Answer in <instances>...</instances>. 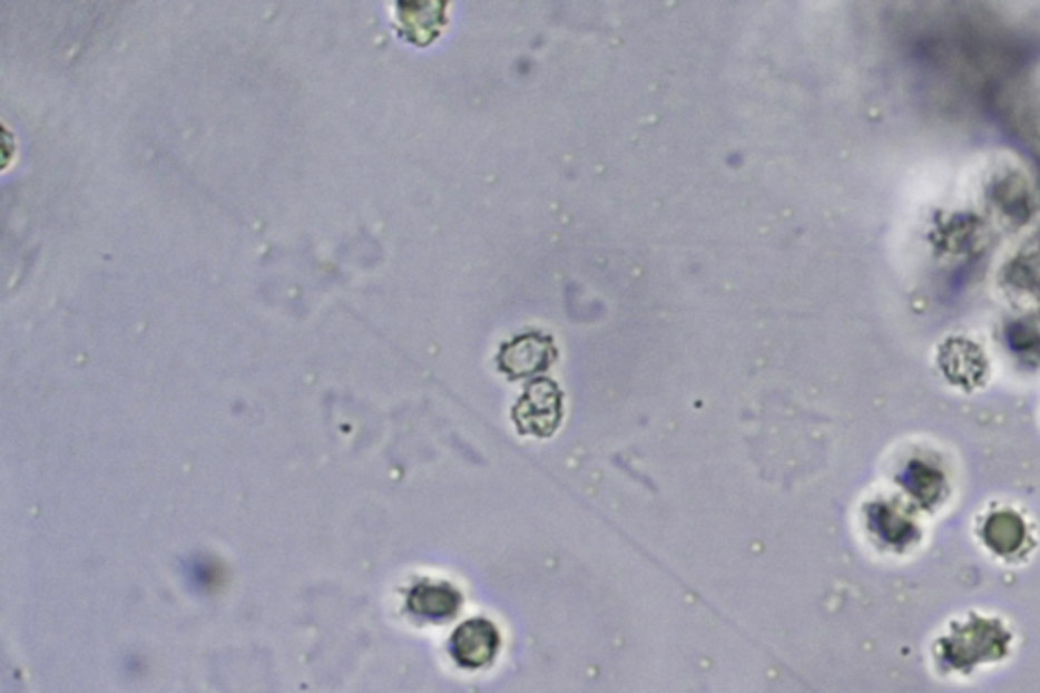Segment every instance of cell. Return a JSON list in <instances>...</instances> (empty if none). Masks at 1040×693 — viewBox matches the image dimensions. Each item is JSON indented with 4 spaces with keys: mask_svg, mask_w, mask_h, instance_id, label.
<instances>
[{
    "mask_svg": "<svg viewBox=\"0 0 1040 693\" xmlns=\"http://www.w3.org/2000/svg\"><path fill=\"white\" fill-rule=\"evenodd\" d=\"M497 631L485 621H470L453 635V657L465 667H480L497 653Z\"/></svg>",
    "mask_w": 1040,
    "mask_h": 693,
    "instance_id": "6da1fadb",
    "label": "cell"
},
{
    "mask_svg": "<svg viewBox=\"0 0 1040 693\" xmlns=\"http://www.w3.org/2000/svg\"><path fill=\"white\" fill-rule=\"evenodd\" d=\"M411 606L413 611L429 618H443L458 608V596L453 589L445 586H421L415 589Z\"/></svg>",
    "mask_w": 1040,
    "mask_h": 693,
    "instance_id": "7a4b0ae2",
    "label": "cell"
}]
</instances>
